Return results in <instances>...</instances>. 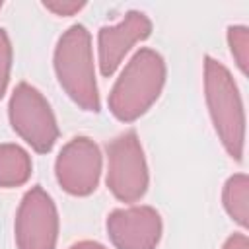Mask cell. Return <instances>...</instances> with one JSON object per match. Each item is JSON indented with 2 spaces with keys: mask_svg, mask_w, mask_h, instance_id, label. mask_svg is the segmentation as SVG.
Returning <instances> with one entry per match:
<instances>
[{
  "mask_svg": "<svg viewBox=\"0 0 249 249\" xmlns=\"http://www.w3.org/2000/svg\"><path fill=\"white\" fill-rule=\"evenodd\" d=\"M152 33V21L144 12L130 10L117 25H103L97 33V60L99 70L105 78H109L124 54L138 41L148 39Z\"/></svg>",
  "mask_w": 249,
  "mask_h": 249,
  "instance_id": "9",
  "label": "cell"
},
{
  "mask_svg": "<svg viewBox=\"0 0 249 249\" xmlns=\"http://www.w3.org/2000/svg\"><path fill=\"white\" fill-rule=\"evenodd\" d=\"M148 165L138 134L126 130L107 144V187L121 202H136L148 189Z\"/></svg>",
  "mask_w": 249,
  "mask_h": 249,
  "instance_id": "5",
  "label": "cell"
},
{
  "mask_svg": "<svg viewBox=\"0 0 249 249\" xmlns=\"http://www.w3.org/2000/svg\"><path fill=\"white\" fill-rule=\"evenodd\" d=\"M54 72L68 97L84 111H99V91L93 70L91 35L76 23L68 27L54 47Z\"/></svg>",
  "mask_w": 249,
  "mask_h": 249,
  "instance_id": "3",
  "label": "cell"
},
{
  "mask_svg": "<svg viewBox=\"0 0 249 249\" xmlns=\"http://www.w3.org/2000/svg\"><path fill=\"white\" fill-rule=\"evenodd\" d=\"M58 237V212L53 198L39 185L31 187L16 214L18 249H54Z\"/></svg>",
  "mask_w": 249,
  "mask_h": 249,
  "instance_id": "6",
  "label": "cell"
},
{
  "mask_svg": "<svg viewBox=\"0 0 249 249\" xmlns=\"http://www.w3.org/2000/svg\"><path fill=\"white\" fill-rule=\"evenodd\" d=\"M54 173L58 185L74 196H88L95 191L101 175L99 146L88 136H76L56 156Z\"/></svg>",
  "mask_w": 249,
  "mask_h": 249,
  "instance_id": "7",
  "label": "cell"
},
{
  "mask_svg": "<svg viewBox=\"0 0 249 249\" xmlns=\"http://www.w3.org/2000/svg\"><path fill=\"white\" fill-rule=\"evenodd\" d=\"M204 95L222 146L235 161H241L245 146L243 101L230 70L212 56L204 58Z\"/></svg>",
  "mask_w": 249,
  "mask_h": 249,
  "instance_id": "2",
  "label": "cell"
},
{
  "mask_svg": "<svg viewBox=\"0 0 249 249\" xmlns=\"http://www.w3.org/2000/svg\"><path fill=\"white\" fill-rule=\"evenodd\" d=\"M43 6L47 10H51L56 16H74L76 12H80L86 2H76V0H45Z\"/></svg>",
  "mask_w": 249,
  "mask_h": 249,
  "instance_id": "14",
  "label": "cell"
},
{
  "mask_svg": "<svg viewBox=\"0 0 249 249\" xmlns=\"http://www.w3.org/2000/svg\"><path fill=\"white\" fill-rule=\"evenodd\" d=\"M0 8H2V2H0Z\"/></svg>",
  "mask_w": 249,
  "mask_h": 249,
  "instance_id": "17",
  "label": "cell"
},
{
  "mask_svg": "<svg viewBox=\"0 0 249 249\" xmlns=\"http://www.w3.org/2000/svg\"><path fill=\"white\" fill-rule=\"evenodd\" d=\"M31 158L18 144H0V187L12 189L27 183Z\"/></svg>",
  "mask_w": 249,
  "mask_h": 249,
  "instance_id": "10",
  "label": "cell"
},
{
  "mask_svg": "<svg viewBox=\"0 0 249 249\" xmlns=\"http://www.w3.org/2000/svg\"><path fill=\"white\" fill-rule=\"evenodd\" d=\"M70 249H105L101 243H97V241H89V239H84V241H78V243H74Z\"/></svg>",
  "mask_w": 249,
  "mask_h": 249,
  "instance_id": "16",
  "label": "cell"
},
{
  "mask_svg": "<svg viewBox=\"0 0 249 249\" xmlns=\"http://www.w3.org/2000/svg\"><path fill=\"white\" fill-rule=\"evenodd\" d=\"M222 249H249V239L245 233H233L226 239Z\"/></svg>",
  "mask_w": 249,
  "mask_h": 249,
  "instance_id": "15",
  "label": "cell"
},
{
  "mask_svg": "<svg viewBox=\"0 0 249 249\" xmlns=\"http://www.w3.org/2000/svg\"><path fill=\"white\" fill-rule=\"evenodd\" d=\"M10 70H12V43L6 29L0 27V99L6 93L10 82Z\"/></svg>",
  "mask_w": 249,
  "mask_h": 249,
  "instance_id": "13",
  "label": "cell"
},
{
  "mask_svg": "<svg viewBox=\"0 0 249 249\" xmlns=\"http://www.w3.org/2000/svg\"><path fill=\"white\" fill-rule=\"evenodd\" d=\"M228 45L230 51L243 74L249 70V29L245 25H230L228 27Z\"/></svg>",
  "mask_w": 249,
  "mask_h": 249,
  "instance_id": "12",
  "label": "cell"
},
{
  "mask_svg": "<svg viewBox=\"0 0 249 249\" xmlns=\"http://www.w3.org/2000/svg\"><path fill=\"white\" fill-rule=\"evenodd\" d=\"M222 202L226 212L241 228L249 224V177L245 173L231 175L222 191Z\"/></svg>",
  "mask_w": 249,
  "mask_h": 249,
  "instance_id": "11",
  "label": "cell"
},
{
  "mask_svg": "<svg viewBox=\"0 0 249 249\" xmlns=\"http://www.w3.org/2000/svg\"><path fill=\"white\" fill-rule=\"evenodd\" d=\"M8 115L12 128L35 152H51L58 138V126L49 101L37 88L29 86L27 82H19L12 91Z\"/></svg>",
  "mask_w": 249,
  "mask_h": 249,
  "instance_id": "4",
  "label": "cell"
},
{
  "mask_svg": "<svg viewBox=\"0 0 249 249\" xmlns=\"http://www.w3.org/2000/svg\"><path fill=\"white\" fill-rule=\"evenodd\" d=\"M165 84V62L154 49H140L126 62L109 93V109L115 119L132 123L160 97Z\"/></svg>",
  "mask_w": 249,
  "mask_h": 249,
  "instance_id": "1",
  "label": "cell"
},
{
  "mask_svg": "<svg viewBox=\"0 0 249 249\" xmlns=\"http://www.w3.org/2000/svg\"><path fill=\"white\" fill-rule=\"evenodd\" d=\"M107 233L117 249H156L161 218L152 206L117 208L107 216Z\"/></svg>",
  "mask_w": 249,
  "mask_h": 249,
  "instance_id": "8",
  "label": "cell"
}]
</instances>
